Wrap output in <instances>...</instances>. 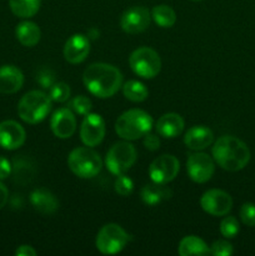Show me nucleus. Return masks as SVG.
<instances>
[{
  "instance_id": "nucleus-15",
  "label": "nucleus",
  "mask_w": 255,
  "mask_h": 256,
  "mask_svg": "<svg viewBox=\"0 0 255 256\" xmlns=\"http://www.w3.org/2000/svg\"><path fill=\"white\" fill-rule=\"evenodd\" d=\"M26 134L19 122L5 120L0 122V146L6 150H16L25 142Z\"/></svg>"
},
{
  "instance_id": "nucleus-37",
  "label": "nucleus",
  "mask_w": 255,
  "mask_h": 256,
  "mask_svg": "<svg viewBox=\"0 0 255 256\" xmlns=\"http://www.w3.org/2000/svg\"><path fill=\"white\" fill-rule=\"evenodd\" d=\"M15 255L16 256H35L36 255V252L32 246L30 245H20L19 248L15 252Z\"/></svg>"
},
{
  "instance_id": "nucleus-26",
  "label": "nucleus",
  "mask_w": 255,
  "mask_h": 256,
  "mask_svg": "<svg viewBox=\"0 0 255 256\" xmlns=\"http://www.w3.org/2000/svg\"><path fill=\"white\" fill-rule=\"evenodd\" d=\"M152 19L154 20L155 24L159 25L160 28H172L176 22V14L174 9L169 5L160 4L152 8Z\"/></svg>"
},
{
  "instance_id": "nucleus-13",
  "label": "nucleus",
  "mask_w": 255,
  "mask_h": 256,
  "mask_svg": "<svg viewBox=\"0 0 255 256\" xmlns=\"http://www.w3.org/2000/svg\"><path fill=\"white\" fill-rule=\"evenodd\" d=\"M105 132L106 128H105L104 119L99 114L89 112L85 115L80 126V139L84 145L94 148L104 140Z\"/></svg>"
},
{
  "instance_id": "nucleus-27",
  "label": "nucleus",
  "mask_w": 255,
  "mask_h": 256,
  "mask_svg": "<svg viewBox=\"0 0 255 256\" xmlns=\"http://www.w3.org/2000/svg\"><path fill=\"white\" fill-rule=\"evenodd\" d=\"M122 94L132 102H142L146 100L149 92L142 82L138 80H129L122 85Z\"/></svg>"
},
{
  "instance_id": "nucleus-2",
  "label": "nucleus",
  "mask_w": 255,
  "mask_h": 256,
  "mask_svg": "<svg viewBox=\"0 0 255 256\" xmlns=\"http://www.w3.org/2000/svg\"><path fill=\"white\" fill-rule=\"evenodd\" d=\"M212 154L215 162L228 172H239L250 162L248 145L232 135L219 138L212 145Z\"/></svg>"
},
{
  "instance_id": "nucleus-20",
  "label": "nucleus",
  "mask_w": 255,
  "mask_h": 256,
  "mask_svg": "<svg viewBox=\"0 0 255 256\" xmlns=\"http://www.w3.org/2000/svg\"><path fill=\"white\" fill-rule=\"evenodd\" d=\"M30 202L32 208L42 215H52L59 209V202L48 189H35L30 194Z\"/></svg>"
},
{
  "instance_id": "nucleus-11",
  "label": "nucleus",
  "mask_w": 255,
  "mask_h": 256,
  "mask_svg": "<svg viewBox=\"0 0 255 256\" xmlns=\"http://www.w3.org/2000/svg\"><path fill=\"white\" fill-rule=\"evenodd\" d=\"M200 206L212 216H224L232 208V199L226 192L219 189L208 190L200 198Z\"/></svg>"
},
{
  "instance_id": "nucleus-14",
  "label": "nucleus",
  "mask_w": 255,
  "mask_h": 256,
  "mask_svg": "<svg viewBox=\"0 0 255 256\" xmlns=\"http://www.w3.org/2000/svg\"><path fill=\"white\" fill-rule=\"evenodd\" d=\"M52 134L59 139H69L76 130V119L69 108L58 109L50 120Z\"/></svg>"
},
{
  "instance_id": "nucleus-12",
  "label": "nucleus",
  "mask_w": 255,
  "mask_h": 256,
  "mask_svg": "<svg viewBox=\"0 0 255 256\" xmlns=\"http://www.w3.org/2000/svg\"><path fill=\"white\" fill-rule=\"evenodd\" d=\"M152 12L145 6H132L125 10L120 18V26L126 34L135 35L149 28Z\"/></svg>"
},
{
  "instance_id": "nucleus-19",
  "label": "nucleus",
  "mask_w": 255,
  "mask_h": 256,
  "mask_svg": "<svg viewBox=\"0 0 255 256\" xmlns=\"http://www.w3.org/2000/svg\"><path fill=\"white\" fill-rule=\"evenodd\" d=\"M184 119L182 118V115L176 114V112L164 114L158 119L156 125H155L158 134L166 139H174V138L179 136L184 130Z\"/></svg>"
},
{
  "instance_id": "nucleus-24",
  "label": "nucleus",
  "mask_w": 255,
  "mask_h": 256,
  "mask_svg": "<svg viewBox=\"0 0 255 256\" xmlns=\"http://www.w3.org/2000/svg\"><path fill=\"white\" fill-rule=\"evenodd\" d=\"M180 256H190V255H209L210 248L206 242L199 236L189 235V236L182 238L178 249Z\"/></svg>"
},
{
  "instance_id": "nucleus-4",
  "label": "nucleus",
  "mask_w": 255,
  "mask_h": 256,
  "mask_svg": "<svg viewBox=\"0 0 255 256\" xmlns=\"http://www.w3.org/2000/svg\"><path fill=\"white\" fill-rule=\"evenodd\" d=\"M50 96L40 90H32L20 99L18 104V114L20 119L28 124H39L52 110Z\"/></svg>"
},
{
  "instance_id": "nucleus-35",
  "label": "nucleus",
  "mask_w": 255,
  "mask_h": 256,
  "mask_svg": "<svg viewBox=\"0 0 255 256\" xmlns=\"http://www.w3.org/2000/svg\"><path fill=\"white\" fill-rule=\"evenodd\" d=\"M144 146L150 152H155L160 148V140L156 135L148 132L144 136Z\"/></svg>"
},
{
  "instance_id": "nucleus-17",
  "label": "nucleus",
  "mask_w": 255,
  "mask_h": 256,
  "mask_svg": "<svg viewBox=\"0 0 255 256\" xmlns=\"http://www.w3.org/2000/svg\"><path fill=\"white\" fill-rule=\"evenodd\" d=\"M214 142V134L205 125H195L184 135V144L189 149L199 152L209 148Z\"/></svg>"
},
{
  "instance_id": "nucleus-36",
  "label": "nucleus",
  "mask_w": 255,
  "mask_h": 256,
  "mask_svg": "<svg viewBox=\"0 0 255 256\" xmlns=\"http://www.w3.org/2000/svg\"><path fill=\"white\" fill-rule=\"evenodd\" d=\"M12 174V162L6 158L0 156V180L6 179Z\"/></svg>"
},
{
  "instance_id": "nucleus-34",
  "label": "nucleus",
  "mask_w": 255,
  "mask_h": 256,
  "mask_svg": "<svg viewBox=\"0 0 255 256\" xmlns=\"http://www.w3.org/2000/svg\"><path fill=\"white\" fill-rule=\"evenodd\" d=\"M38 82L42 88H50L55 82V74L50 69L40 70L38 74Z\"/></svg>"
},
{
  "instance_id": "nucleus-33",
  "label": "nucleus",
  "mask_w": 255,
  "mask_h": 256,
  "mask_svg": "<svg viewBox=\"0 0 255 256\" xmlns=\"http://www.w3.org/2000/svg\"><path fill=\"white\" fill-rule=\"evenodd\" d=\"M240 219L246 226H255V204L245 202L240 208Z\"/></svg>"
},
{
  "instance_id": "nucleus-7",
  "label": "nucleus",
  "mask_w": 255,
  "mask_h": 256,
  "mask_svg": "<svg viewBox=\"0 0 255 256\" xmlns=\"http://www.w3.org/2000/svg\"><path fill=\"white\" fill-rule=\"evenodd\" d=\"M129 65L132 72L142 79H152L162 69V59L154 49L142 46L130 54Z\"/></svg>"
},
{
  "instance_id": "nucleus-10",
  "label": "nucleus",
  "mask_w": 255,
  "mask_h": 256,
  "mask_svg": "<svg viewBox=\"0 0 255 256\" xmlns=\"http://www.w3.org/2000/svg\"><path fill=\"white\" fill-rule=\"evenodd\" d=\"M186 172L192 182L198 184H204L209 182L214 175V160L205 152H196L194 154H190L186 162Z\"/></svg>"
},
{
  "instance_id": "nucleus-8",
  "label": "nucleus",
  "mask_w": 255,
  "mask_h": 256,
  "mask_svg": "<svg viewBox=\"0 0 255 256\" xmlns=\"http://www.w3.org/2000/svg\"><path fill=\"white\" fill-rule=\"evenodd\" d=\"M129 242V235L119 224L110 222L99 230L95 240L96 249L104 255H114L122 252Z\"/></svg>"
},
{
  "instance_id": "nucleus-5",
  "label": "nucleus",
  "mask_w": 255,
  "mask_h": 256,
  "mask_svg": "<svg viewBox=\"0 0 255 256\" xmlns=\"http://www.w3.org/2000/svg\"><path fill=\"white\" fill-rule=\"evenodd\" d=\"M68 165L74 175L82 179L96 176L102 166L100 155L90 146L76 148L68 156Z\"/></svg>"
},
{
  "instance_id": "nucleus-39",
  "label": "nucleus",
  "mask_w": 255,
  "mask_h": 256,
  "mask_svg": "<svg viewBox=\"0 0 255 256\" xmlns=\"http://www.w3.org/2000/svg\"><path fill=\"white\" fill-rule=\"evenodd\" d=\"M195 2H198V0H195Z\"/></svg>"
},
{
  "instance_id": "nucleus-1",
  "label": "nucleus",
  "mask_w": 255,
  "mask_h": 256,
  "mask_svg": "<svg viewBox=\"0 0 255 256\" xmlns=\"http://www.w3.org/2000/svg\"><path fill=\"white\" fill-rule=\"evenodd\" d=\"M82 82L90 94L99 99H108L122 86V74L114 65L94 62L84 70Z\"/></svg>"
},
{
  "instance_id": "nucleus-29",
  "label": "nucleus",
  "mask_w": 255,
  "mask_h": 256,
  "mask_svg": "<svg viewBox=\"0 0 255 256\" xmlns=\"http://www.w3.org/2000/svg\"><path fill=\"white\" fill-rule=\"evenodd\" d=\"M49 96L52 102H65L70 98V88L66 82H54L49 88Z\"/></svg>"
},
{
  "instance_id": "nucleus-3",
  "label": "nucleus",
  "mask_w": 255,
  "mask_h": 256,
  "mask_svg": "<svg viewBox=\"0 0 255 256\" xmlns=\"http://www.w3.org/2000/svg\"><path fill=\"white\" fill-rule=\"evenodd\" d=\"M152 118L142 109H130L124 112L115 122V132L122 139L132 142L144 138L152 130Z\"/></svg>"
},
{
  "instance_id": "nucleus-30",
  "label": "nucleus",
  "mask_w": 255,
  "mask_h": 256,
  "mask_svg": "<svg viewBox=\"0 0 255 256\" xmlns=\"http://www.w3.org/2000/svg\"><path fill=\"white\" fill-rule=\"evenodd\" d=\"M239 230V222H238L236 218L234 216L224 218L222 222H220V232L226 239H232V238L236 236Z\"/></svg>"
},
{
  "instance_id": "nucleus-23",
  "label": "nucleus",
  "mask_w": 255,
  "mask_h": 256,
  "mask_svg": "<svg viewBox=\"0 0 255 256\" xmlns=\"http://www.w3.org/2000/svg\"><path fill=\"white\" fill-rule=\"evenodd\" d=\"M16 39L22 45L26 48H32L40 42L42 38V32L38 24L32 22H22L18 24L15 29Z\"/></svg>"
},
{
  "instance_id": "nucleus-21",
  "label": "nucleus",
  "mask_w": 255,
  "mask_h": 256,
  "mask_svg": "<svg viewBox=\"0 0 255 256\" xmlns=\"http://www.w3.org/2000/svg\"><path fill=\"white\" fill-rule=\"evenodd\" d=\"M172 195V192L166 186V184H159V182H152V184H148L142 186V192H140L142 202L149 205V206L159 205L160 202L170 199Z\"/></svg>"
},
{
  "instance_id": "nucleus-9",
  "label": "nucleus",
  "mask_w": 255,
  "mask_h": 256,
  "mask_svg": "<svg viewBox=\"0 0 255 256\" xmlns=\"http://www.w3.org/2000/svg\"><path fill=\"white\" fill-rule=\"evenodd\" d=\"M180 162L174 155L164 154L152 160L149 166L150 179L159 184H168L178 176Z\"/></svg>"
},
{
  "instance_id": "nucleus-25",
  "label": "nucleus",
  "mask_w": 255,
  "mask_h": 256,
  "mask_svg": "<svg viewBox=\"0 0 255 256\" xmlns=\"http://www.w3.org/2000/svg\"><path fill=\"white\" fill-rule=\"evenodd\" d=\"M42 0H9V6L12 14L18 18L28 19L39 12Z\"/></svg>"
},
{
  "instance_id": "nucleus-31",
  "label": "nucleus",
  "mask_w": 255,
  "mask_h": 256,
  "mask_svg": "<svg viewBox=\"0 0 255 256\" xmlns=\"http://www.w3.org/2000/svg\"><path fill=\"white\" fill-rule=\"evenodd\" d=\"M114 189L120 196H129L134 192V182L129 176L124 174L118 175L116 180L114 182Z\"/></svg>"
},
{
  "instance_id": "nucleus-28",
  "label": "nucleus",
  "mask_w": 255,
  "mask_h": 256,
  "mask_svg": "<svg viewBox=\"0 0 255 256\" xmlns=\"http://www.w3.org/2000/svg\"><path fill=\"white\" fill-rule=\"evenodd\" d=\"M92 100L88 96H85V95H78V96H75L74 99L69 102V109L72 110V112H75V114L82 115V116L89 114V112H92Z\"/></svg>"
},
{
  "instance_id": "nucleus-32",
  "label": "nucleus",
  "mask_w": 255,
  "mask_h": 256,
  "mask_svg": "<svg viewBox=\"0 0 255 256\" xmlns=\"http://www.w3.org/2000/svg\"><path fill=\"white\" fill-rule=\"evenodd\" d=\"M234 252L232 245L225 240H218L214 242L210 246V255L214 256H230Z\"/></svg>"
},
{
  "instance_id": "nucleus-38",
  "label": "nucleus",
  "mask_w": 255,
  "mask_h": 256,
  "mask_svg": "<svg viewBox=\"0 0 255 256\" xmlns=\"http://www.w3.org/2000/svg\"><path fill=\"white\" fill-rule=\"evenodd\" d=\"M8 199H9V192L8 188L2 182H0V210L6 205Z\"/></svg>"
},
{
  "instance_id": "nucleus-18",
  "label": "nucleus",
  "mask_w": 255,
  "mask_h": 256,
  "mask_svg": "<svg viewBox=\"0 0 255 256\" xmlns=\"http://www.w3.org/2000/svg\"><path fill=\"white\" fill-rule=\"evenodd\" d=\"M24 75L19 68L14 65H4L0 68V92L14 94L22 88Z\"/></svg>"
},
{
  "instance_id": "nucleus-16",
  "label": "nucleus",
  "mask_w": 255,
  "mask_h": 256,
  "mask_svg": "<svg viewBox=\"0 0 255 256\" xmlns=\"http://www.w3.org/2000/svg\"><path fill=\"white\" fill-rule=\"evenodd\" d=\"M90 52V39L84 34H74L66 40L64 45L65 60L70 64H80Z\"/></svg>"
},
{
  "instance_id": "nucleus-22",
  "label": "nucleus",
  "mask_w": 255,
  "mask_h": 256,
  "mask_svg": "<svg viewBox=\"0 0 255 256\" xmlns=\"http://www.w3.org/2000/svg\"><path fill=\"white\" fill-rule=\"evenodd\" d=\"M35 165L29 158L19 156L15 158L12 164V174L14 176L15 182L20 185H26L32 182L35 176Z\"/></svg>"
},
{
  "instance_id": "nucleus-6",
  "label": "nucleus",
  "mask_w": 255,
  "mask_h": 256,
  "mask_svg": "<svg viewBox=\"0 0 255 256\" xmlns=\"http://www.w3.org/2000/svg\"><path fill=\"white\" fill-rule=\"evenodd\" d=\"M136 150L129 142H115L106 152L105 166L112 175L126 172L136 162Z\"/></svg>"
}]
</instances>
